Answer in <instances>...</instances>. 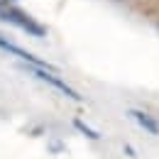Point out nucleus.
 Here are the masks:
<instances>
[{"label": "nucleus", "mask_w": 159, "mask_h": 159, "mask_svg": "<svg viewBox=\"0 0 159 159\" xmlns=\"http://www.w3.org/2000/svg\"><path fill=\"white\" fill-rule=\"evenodd\" d=\"M127 118L135 120L137 127H142L144 132L159 135V120L154 118V115H149V113H144V110H139V108H130V110H127Z\"/></svg>", "instance_id": "nucleus-4"}, {"label": "nucleus", "mask_w": 159, "mask_h": 159, "mask_svg": "<svg viewBox=\"0 0 159 159\" xmlns=\"http://www.w3.org/2000/svg\"><path fill=\"white\" fill-rule=\"evenodd\" d=\"M0 49L2 52H7V54H12V57H17L20 61H25V64H30V66H42V69H52V71H57L52 64H47L44 59H39V57H34L32 52H27V49H22L20 44H15L12 39H7L5 34H0Z\"/></svg>", "instance_id": "nucleus-3"}, {"label": "nucleus", "mask_w": 159, "mask_h": 159, "mask_svg": "<svg viewBox=\"0 0 159 159\" xmlns=\"http://www.w3.org/2000/svg\"><path fill=\"white\" fill-rule=\"evenodd\" d=\"M0 22H7V25L17 27L22 32L37 37V39L47 37V27L39 20H34L30 12H25L22 7H17L12 0H0Z\"/></svg>", "instance_id": "nucleus-1"}, {"label": "nucleus", "mask_w": 159, "mask_h": 159, "mask_svg": "<svg viewBox=\"0 0 159 159\" xmlns=\"http://www.w3.org/2000/svg\"><path fill=\"white\" fill-rule=\"evenodd\" d=\"M25 69H27L34 79H39V81H44V83H49L52 88H57L61 96H66V98H71V100H83V96H81L76 88H71L66 81H61L59 76H57V71H52V69H42V66H30V64H25Z\"/></svg>", "instance_id": "nucleus-2"}, {"label": "nucleus", "mask_w": 159, "mask_h": 159, "mask_svg": "<svg viewBox=\"0 0 159 159\" xmlns=\"http://www.w3.org/2000/svg\"><path fill=\"white\" fill-rule=\"evenodd\" d=\"M12 2H15V0H12Z\"/></svg>", "instance_id": "nucleus-6"}, {"label": "nucleus", "mask_w": 159, "mask_h": 159, "mask_svg": "<svg viewBox=\"0 0 159 159\" xmlns=\"http://www.w3.org/2000/svg\"><path fill=\"white\" fill-rule=\"evenodd\" d=\"M74 127H76V130H81V132H83L86 137H91V139H100V135H98V132H96V130H91L88 125H83L81 120H74Z\"/></svg>", "instance_id": "nucleus-5"}]
</instances>
